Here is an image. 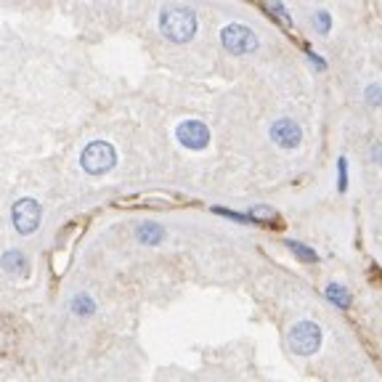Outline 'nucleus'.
Wrapping results in <instances>:
<instances>
[{
	"mask_svg": "<svg viewBox=\"0 0 382 382\" xmlns=\"http://www.w3.org/2000/svg\"><path fill=\"white\" fill-rule=\"evenodd\" d=\"M367 104L369 106L382 104V88L380 85H369V88H367Z\"/></svg>",
	"mask_w": 382,
	"mask_h": 382,
	"instance_id": "13",
	"label": "nucleus"
},
{
	"mask_svg": "<svg viewBox=\"0 0 382 382\" xmlns=\"http://www.w3.org/2000/svg\"><path fill=\"white\" fill-rule=\"evenodd\" d=\"M221 43H223L226 51L237 53V56L258 51V35L244 24H226L221 29Z\"/></svg>",
	"mask_w": 382,
	"mask_h": 382,
	"instance_id": "4",
	"label": "nucleus"
},
{
	"mask_svg": "<svg viewBox=\"0 0 382 382\" xmlns=\"http://www.w3.org/2000/svg\"><path fill=\"white\" fill-rule=\"evenodd\" d=\"M290 348L297 356H314L321 348V327L316 321H297L290 330Z\"/></svg>",
	"mask_w": 382,
	"mask_h": 382,
	"instance_id": "3",
	"label": "nucleus"
},
{
	"mask_svg": "<svg viewBox=\"0 0 382 382\" xmlns=\"http://www.w3.org/2000/svg\"><path fill=\"white\" fill-rule=\"evenodd\" d=\"M135 237L138 242H144V244H159L162 239H165V228L154 221H144V223L135 228Z\"/></svg>",
	"mask_w": 382,
	"mask_h": 382,
	"instance_id": "9",
	"label": "nucleus"
},
{
	"mask_svg": "<svg viewBox=\"0 0 382 382\" xmlns=\"http://www.w3.org/2000/svg\"><path fill=\"white\" fill-rule=\"evenodd\" d=\"M316 22H318V32H321V35H327V32H330V11H316Z\"/></svg>",
	"mask_w": 382,
	"mask_h": 382,
	"instance_id": "15",
	"label": "nucleus"
},
{
	"mask_svg": "<svg viewBox=\"0 0 382 382\" xmlns=\"http://www.w3.org/2000/svg\"><path fill=\"white\" fill-rule=\"evenodd\" d=\"M159 29L172 43H189L197 32V13L189 6H165L159 13Z\"/></svg>",
	"mask_w": 382,
	"mask_h": 382,
	"instance_id": "1",
	"label": "nucleus"
},
{
	"mask_svg": "<svg viewBox=\"0 0 382 382\" xmlns=\"http://www.w3.org/2000/svg\"><path fill=\"white\" fill-rule=\"evenodd\" d=\"M271 141L277 146H281V149H295V146H300V141H303V131H300V125L295 119L281 117L271 125Z\"/></svg>",
	"mask_w": 382,
	"mask_h": 382,
	"instance_id": "7",
	"label": "nucleus"
},
{
	"mask_svg": "<svg viewBox=\"0 0 382 382\" xmlns=\"http://www.w3.org/2000/svg\"><path fill=\"white\" fill-rule=\"evenodd\" d=\"M40 215H43V210H40V205L35 202V199H16L11 207V218H13V226H16V231L19 234H32L35 228L40 226Z\"/></svg>",
	"mask_w": 382,
	"mask_h": 382,
	"instance_id": "5",
	"label": "nucleus"
},
{
	"mask_svg": "<svg viewBox=\"0 0 382 382\" xmlns=\"http://www.w3.org/2000/svg\"><path fill=\"white\" fill-rule=\"evenodd\" d=\"M372 159H374V162H382V144L372 146Z\"/></svg>",
	"mask_w": 382,
	"mask_h": 382,
	"instance_id": "16",
	"label": "nucleus"
},
{
	"mask_svg": "<svg viewBox=\"0 0 382 382\" xmlns=\"http://www.w3.org/2000/svg\"><path fill=\"white\" fill-rule=\"evenodd\" d=\"M175 138H178L181 146H186V149H191V152H202L205 146L210 144V131H207V125L199 122V119H186V122L178 125Z\"/></svg>",
	"mask_w": 382,
	"mask_h": 382,
	"instance_id": "6",
	"label": "nucleus"
},
{
	"mask_svg": "<svg viewBox=\"0 0 382 382\" xmlns=\"http://www.w3.org/2000/svg\"><path fill=\"white\" fill-rule=\"evenodd\" d=\"M0 265H3V271L6 274H11V277H24L27 271H29V263H27V255L19 250H8L3 258H0Z\"/></svg>",
	"mask_w": 382,
	"mask_h": 382,
	"instance_id": "8",
	"label": "nucleus"
},
{
	"mask_svg": "<svg viewBox=\"0 0 382 382\" xmlns=\"http://www.w3.org/2000/svg\"><path fill=\"white\" fill-rule=\"evenodd\" d=\"M287 247H290L300 260H305V263H316L318 260V255H316V250H311V247H305V244H300V242H287Z\"/></svg>",
	"mask_w": 382,
	"mask_h": 382,
	"instance_id": "11",
	"label": "nucleus"
},
{
	"mask_svg": "<svg viewBox=\"0 0 382 382\" xmlns=\"http://www.w3.org/2000/svg\"><path fill=\"white\" fill-rule=\"evenodd\" d=\"M80 165H82V170L91 172V175H104V172H109L117 165V152H115V146L106 144V141H91L80 154Z\"/></svg>",
	"mask_w": 382,
	"mask_h": 382,
	"instance_id": "2",
	"label": "nucleus"
},
{
	"mask_svg": "<svg viewBox=\"0 0 382 382\" xmlns=\"http://www.w3.org/2000/svg\"><path fill=\"white\" fill-rule=\"evenodd\" d=\"M72 311H75L78 316H91L93 311H96V303H93L88 295H78V297L72 300Z\"/></svg>",
	"mask_w": 382,
	"mask_h": 382,
	"instance_id": "12",
	"label": "nucleus"
},
{
	"mask_svg": "<svg viewBox=\"0 0 382 382\" xmlns=\"http://www.w3.org/2000/svg\"><path fill=\"white\" fill-rule=\"evenodd\" d=\"M324 292H327L330 303H335L337 308H351V300H353V297H351V292L345 290L343 284H337V281H330Z\"/></svg>",
	"mask_w": 382,
	"mask_h": 382,
	"instance_id": "10",
	"label": "nucleus"
},
{
	"mask_svg": "<svg viewBox=\"0 0 382 382\" xmlns=\"http://www.w3.org/2000/svg\"><path fill=\"white\" fill-rule=\"evenodd\" d=\"M337 170H340V186H337V189L345 191V189H348V159L345 157L337 159Z\"/></svg>",
	"mask_w": 382,
	"mask_h": 382,
	"instance_id": "14",
	"label": "nucleus"
}]
</instances>
